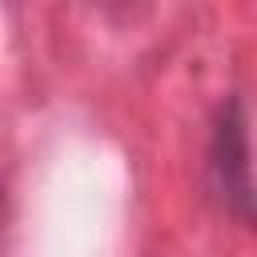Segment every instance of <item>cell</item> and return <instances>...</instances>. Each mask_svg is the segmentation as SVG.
<instances>
[{
	"mask_svg": "<svg viewBox=\"0 0 257 257\" xmlns=\"http://www.w3.org/2000/svg\"><path fill=\"white\" fill-rule=\"evenodd\" d=\"M217 173H221L225 201H233L237 213H249V141H245L241 104H233L217 128Z\"/></svg>",
	"mask_w": 257,
	"mask_h": 257,
	"instance_id": "cell-1",
	"label": "cell"
}]
</instances>
